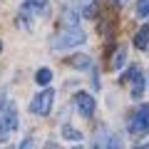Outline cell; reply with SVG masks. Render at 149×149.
Wrapping results in <instances>:
<instances>
[{
	"label": "cell",
	"instance_id": "6da1fadb",
	"mask_svg": "<svg viewBox=\"0 0 149 149\" xmlns=\"http://www.w3.org/2000/svg\"><path fill=\"white\" fill-rule=\"evenodd\" d=\"M85 32L80 30V27H65L62 32H57V35L50 40V47L52 50H70V47H77V45L85 42Z\"/></svg>",
	"mask_w": 149,
	"mask_h": 149
},
{
	"label": "cell",
	"instance_id": "7a4b0ae2",
	"mask_svg": "<svg viewBox=\"0 0 149 149\" xmlns=\"http://www.w3.org/2000/svg\"><path fill=\"white\" fill-rule=\"evenodd\" d=\"M15 127H17V107L13 102H8L0 109V144L10 139V134L15 132Z\"/></svg>",
	"mask_w": 149,
	"mask_h": 149
},
{
	"label": "cell",
	"instance_id": "3957f363",
	"mask_svg": "<svg viewBox=\"0 0 149 149\" xmlns=\"http://www.w3.org/2000/svg\"><path fill=\"white\" fill-rule=\"evenodd\" d=\"M52 102H55V90L45 87L42 92H37V95L32 97L30 112H32V114H37V117H45V114H50V112H52Z\"/></svg>",
	"mask_w": 149,
	"mask_h": 149
},
{
	"label": "cell",
	"instance_id": "277c9868",
	"mask_svg": "<svg viewBox=\"0 0 149 149\" xmlns=\"http://www.w3.org/2000/svg\"><path fill=\"white\" fill-rule=\"evenodd\" d=\"M129 132L137 134V137H142V134L149 132V104L137 107V112H134L132 119H129Z\"/></svg>",
	"mask_w": 149,
	"mask_h": 149
},
{
	"label": "cell",
	"instance_id": "5b68a950",
	"mask_svg": "<svg viewBox=\"0 0 149 149\" xmlns=\"http://www.w3.org/2000/svg\"><path fill=\"white\" fill-rule=\"evenodd\" d=\"M74 107L80 112L82 117H92V112H95V97L87 95V92H77L74 95Z\"/></svg>",
	"mask_w": 149,
	"mask_h": 149
},
{
	"label": "cell",
	"instance_id": "8992f818",
	"mask_svg": "<svg viewBox=\"0 0 149 149\" xmlns=\"http://www.w3.org/2000/svg\"><path fill=\"white\" fill-rule=\"evenodd\" d=\"M47 0H25L22 3V13H27V15H45L47 13Z\"/></svg>",
	"mask_w": 149,
	"mask_h": 149
},
{
	"label": "cell",
	"instance_id": "52a82bcc",
	"mask_svg": "<svg viewBox=\"0 0 149 149\" xmlns=\"http://www.w3.org/2000/svg\"><path fill=\"white\" fill-rule=\"evenodd\" d=\"M127 77L134 82V87H132V97H142V92H144V77H142V70H139V67H132Z\"/></svg>",
	"mask_w": 149,
	"mask_h": 149
},
{
	"label": "cell",
	"instance_id": "ba28073f",
	"mask_svg": "<svg viewBox=\"0 0 149 149\" xmlns=\"http://www.w3.org/2000/svg\"><path fill=\"white\" fill-rule=\"evenodd\" d=\"M134 45H137L139 50H147L149 47V27L147 25L137 30V35H134Z\"/></svg>",
	"mask_w": 149,
	"mask_h": 149
},
{
	"label": "cell",
	"instance_id": "9c48e42d",
	"mask_svg": "<svg viewBox=\"0 0 149 149\" xmlns=\"http://www.w3.org/2000/svg\"><path fill=\"white\" fill-rule=\"evenodd\" d=\"M107 142H109V132L107 127H100L95 134V149H107Z\"/></svg>",
	"mask_w": 149,
	"mask_h": 149
},
{
	"label": "cell",
	"instance_id": "30bf717a",
	"mask_svg": "<svg viewBox=\"0 0 149 149\" xmlns=\"http://www.w3.org/2000/svg\"><path fill=\"white\" fill-rule=\"evenodd\" d=\"M124 60H127V47H117V52L112 55L109 67H112V70H119V67L124 65Z\"/></svg>",
	"mask_w": 149,
	"mask_h": 149
},
{
	"label": "cell",
	"instance_id": "8fae6325",
	"mask_svg": "<svg viewBox=\"0 0 149 149\" xmlns=\"http://www.w3.org/2000/svg\"><path fill=\"white\" fill-rule=\"evenodd\" d=\"M50 80H52V70H50V67H40V70H37V72H35V82H37V85H50Z\"/></svg>",
	"mask_w": 149,
	"mask_h": 149
},
{
	"label": "cell",
	"instance_id": "7c38bea8",
	"mask_svg": "<svg viewBox=\"0 0 149 149\" xmlns=\"http://www.w3.org/2000/svg\"><path fill=\"white\" fill-rule=\"evenodd\" d=\"M62 137L70 139V142H82V132H77V129L70 127V124H62Z\"/></svg>",
	"mask_w": 149,
	"mask_h": 149
},
{
	"label": "cell",
	"instance_id": "4fadbf2b",
	"mask_svg": "<svg viewBox=\"0 0 149 149\" xmlns=\"http://www.w3.org/2000/svg\"><path fill=\"white\" fill-rule=\"evenodd\" d=\"M72 65H74V67H77V70H87V67H90V65H92V60L87 57V55H77V57L72 60Z\"/></svg>",
	"mask_w": 149,
	"mask_h": 149
},
{
	"label": "cell",
	"instance_id": "5bb4252c",
	"mask_svg": "<svg viewBox=\"0 0 149 149\" xmlns=\"http://www.w3.org/2000/svg\"><path fill=\"white\" fill-rule=\"evenodd\" d=\"M137 15L139 17H147L149 15V0H139V3H137Z\"/></svg>",
	"mask_w": 149,
	"mask_h": 149
},
{
	"label": "cell",
	"instance_id": "9a60e30c",
	"mask_svg": "<svg viewBox=\"0 0 149 149\" xmlns=\"http://www.w3.org/2000/svg\"><path fill=\"white\" fill-rule=\"evenodd\" d=\"M32 142H35L32 137H25V139L20 142V147H17V149H32Z\"/></svg>",
	"mask_w": 149,
	"mask_h": 149
},
{
	"label": "cell",
	"instance_id": "2e32d148",
	"mask_svg": "<svg viewBox=\"0 0 149 149\" xmlns=\"http://www.w3.org/2000/svg\"><path fill=\"white\" fill-rule=\"evenodd\" d=\"M107 149H119V137H109V142H107Z\"/></svg>",
	"mask_w": 149,
	"mask_h": 149
},
{
	"label": "cell",
	"instance_id": "e0dca14e",
	"mask_svg": "<svg viewBox=\"0 0 149 149\" xmlns=\"http://www.w3.org/2000/svg\"><path fill=\"white\" fill-rule=\"evenodd\" d=\"M45 149H62V147H60V144H55V142H47V144H45Z\"/></svg>",
	"mask_w": 149,
	"mask_h": 149
},
{
	"label": "cell",
	"instance_id": "ac0fdd59",
	"mask_svg": "<svg viewBox=\"0 0 149 149\" xmlns=\"http://www.w3.org/2000/svg\"><path fill=\"white\" fill-rule=\"evenodd\" d=\"M137 149H149V144H142V147H137Z\"/></svg>",
	"mask_w": 149,
	"mask_h": 149
},
{
	"label": "cell",
	"instance_id": "d6986e66",
	"mask_svg": "<svg viewBox=\"0 0 149 149\" xmlns=\"http://www.w3.org/2000/svg\"><path fill=\"white\" fill-rule=\"evenodd\" d=\"M0 52H3V42H0Z\"/></svg>",
	"mask_w": 149,
	"mask_h": 149
},
{
	"label": "cell",
	"instance_id": "ffe728a7",
	"mask_svg": "<svg viewBox=\"0 0 149 149\" xmlns=\"http://www.w3.org/2000/svg\"><path fill=\"white\" fill-rule=\"evenodd\" d=\"M74 149H82V147H74Z\"/></svg>",
	"mask_w": 149,
	"mask_h": 149
},
{
	"label": "cell",
	"instance_id": "44dd1931",
	"mask_svg": "<svg viewBox=\"0 0 149 149\" xmlns=\"http://www.w3.org/2000/svg\"><path fill=\"white\" fill-rule=\"evenodd\" d=\"M117 3H119V0H117Z\"/></svg>",
	"mask_w": 149,
	"mask_h": 149
}]
</instances>
